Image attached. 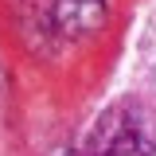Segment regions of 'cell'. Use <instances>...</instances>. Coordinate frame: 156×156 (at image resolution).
I'll return each mask as SVG.
<instances>
[{"label":"cell","mask_w":156,"mask_h":156,"mask_svg":"<svg viewBox=\"0 0 156 156\" xmlns=\"http://www.w3.org/2000/svg\"><path fill=\"white\" fill-rule=\"evenodd\" d=\"M51 20H55L58 31L70 35V39L94 35L98 27L105 23V0H55Z\"/></svg>","instance_id":"7a4b0ae2"},{"label":"cell","mask_w":156,"mask_h":156,"mask_svg":"<svg viewBox=\"0 0 156 156\" xmlns=\"http://www.w3.org/2000/svg\"><path fill=\"white\" fill-rule=\"evenodd\" d=\"M86 156H156V105L144 98H121L94 121Z\"/></svg>","instance_id":"6da1fadb"}]
</instances>
